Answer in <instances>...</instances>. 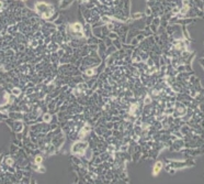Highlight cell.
<instances>
[{"label":"cell","instance_id":"cell-8","mask_svg":"<svg viewBox=\"0 0 204 184\" xmlns=\"http://www.w3.org/2000/svg\"><path fill=\"white\" fill-rule=\"evenodd\" d=\"M10 93L12 95H15V97H19V96H20V95H21L23 92H22V89L19 86H15L13 88H12V89L10 90Z\"/></svg>","mask_w":204,"mask_h":184},{"label":"cell","instance_id":"cell-10","mask_svg":"<svg viewBox=\"0 0 204 184\" xmlns=\"http://www.w3.org/2000/svg\"><path fill=\"white\" fill-rule=\"evenodd\" d=\"M36 172H37V173H45V172H46V169H45V166H43L42 164H39V169H37Z\"/></svg>","mask_w":204,"mask_h":184},{"label":"cell","instance_id":"cell-1","mask_svg":"<svg viewBox=\"0 0 204 184\" xmlns=\"http://www.w3.org/2000/svg\"><path fill=\"white\" fill-rule=\"evenodd\" d=\"M34 9H35V12L37 13V16L41 17V19H45L47 21H50V19L55 13L54 6H52L50 4H46V2H43V1L36 2L34 4Z\"/></svg>","mask_w":204,"mask_h":184},{"label":"cell","instance_id":"cell-11","mask_svg":"<svg viewBox=\"0 0 204 184\" xmlns=\"http://www.w3.org/2000/svg\"><path fill=\"white\" fill-rule=\"evenodd\" d=\"M145 13H146V16L148 17V16H153V11H151V7H146V9H145Z\"/></svg>","mask_w":204,"mask_h":184},{"label":"cell","instance_id":"cell-6","mask_svg":"<svg viewBox=\"0 0 204 184\" xmlns=\"http://www.w3.org/2000/svg\"><path fill=\"white\" fill-rule=\"evenodd\" d=\"M74 0H59V9L61 10H65L69 8L72 4Z\"/></svg>","mask_w":204,"mask_h":184},{"label":"cell","instance_id":"cell-7","mask_svg":"<svg viewBox=\"0 0 204 184\" xmlns=\"http://www.w3.org/2000/svg\"><path fill=\"white\" fill-rule=\"evenodd\" d=\"M41 117H42V121H43V123H50V120H52V114H50V112H43V115L41 116Z\"/></svg>","mask_w":204,"mask_h":184},{"label":"cell","instance_id":"cell-4","mask_svg":"<svg viewBox=\"0 0 204 184\" xmlns=\"http://www.w3.org/2000/svg\"><path fill=\"white\" fill-rule=\"evenodd\" d=\"M9 118L13 120H23L24 119V112H9L8 114Z\"/></svg>","mask_w":204,"mask_h":184},{"label":"cell","instance_id":"cell-9","mask_svg":"<svg viewBox=\"0 0 204 184\" xmlns=\"http://www.w3.org/2000/svg\"><path fill=\"white\" fill-rule=\"evenodd\" d=\"M144 17V13H142V12H136V13H133L132 16H131V18L133 19V20H140V18H143Z\"/></svg>","mask_w":204,"mask_h":184},{"label":"cell","instance_id":"cell-12","mask_svg":"<svg viewBox=\"0 0 204 184\" xmlns=\"http://www.w3.org/2000/svg\"><path fill=\"white\" fill-rule=\"evenodd\" d=\"M20 1H22V2H24V1H26V0H20Z\"/></svg>","mask_w":204,"mask_h":184},{"label":"cell","instance_id":"cell-3","mask_svg":"<svg viewBox=\"0 0 204 184\" xmlns=\"http://www.w3.org/2000/svg\"><path fill=\"white\" fill-rule=\"evenodd\" d=\"M24 127H25V123L23 120H15L11 130H12L13 134H21L22 131H23V129H24Z\"/></svg>","mask_w":204,"mask_h":184},{"label":"cell","instance_id":"cell-5","mask_svg":"<svg viewBox=\"0 0 204 184\" xmlns=\"http://www.w3.org/2000/svg\"><path fill=\"white\" fill-rule=\"evenodd\" d=\"M161 169H164V162H162V161H157V162H155L154 168H153V175H154V177L158 175L159 172L161 171Z\"/></svg>","mask_w":204,"mask_h":184},{"label":"cell","instance_id":"cell-2","mask_svg":"<svg viewBox=\"0 0 204 184\" xmlns=\"http://www.w3.org/2000/svg\"><path fill=\"white\" fill-rule=\"evenodd\" d=\"M89 147V143L87 140H76L74 143L72 144L70 148V152L72 154L77 155V157H83L85 151Z\"/></svg>","mask_w":204,"mask_h":184}]
</instances>
